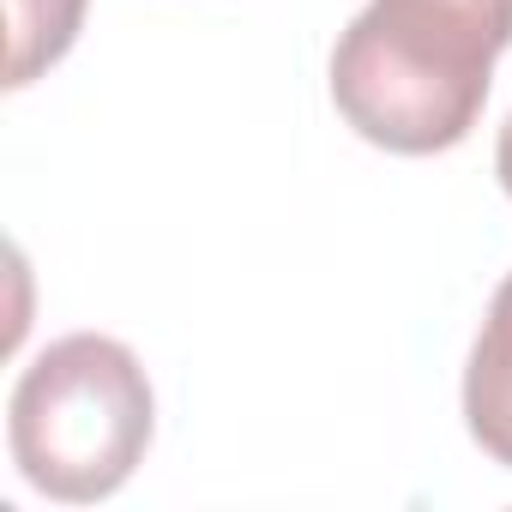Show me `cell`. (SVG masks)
Wrapping results in <instances>:
<instances>
[{"label":"cell","mask_w":512,"mask_h":512,"mask_svg":"<svg viewBox=\"0 0 512 512\" xmlns=\"http://www.w3.org/2000/svg\"><path fill=\"white\" fill-rule=\"evenodd\" d=\"M506 49L512 0H368L332 49V103L368 145L434 157L470 139Z\"/></svg>","instance_id":"obj_1"},{"label":"cell","mask_w":512,"mask_h":512,"mask_svg":"<svg viewBox=\"0 0 512 512\" xmlns=\"http://www.w3.org/2000/svg\"><path fill=\"white\" fill-rule=\"evenodd\" d=\"M151 416L157 410L139 356L103 332H73L49 344L13 386V464L49 500H103L139 470Z\"/></svg>","instance_id":"obj_2"},{"label":"cell","mask_w":512,"mask_h":512,"mask_svg":"<svg viewBox=\"0 0 512 512\" xmlns=\"http://www.w3.org/2000/svg\"><path fill=\"white\" fill-rule=\"evenodd\" d=\"M464 422L476 446L512 470V278L494 290L488 320L476 332V350L464 368Z\"/></svg>","instance_id":"obj_3"},{"label":"cell","mask_w":512,"mask_h":512,"mask_svg":"<svg viewBox=\"0 0 512 512\" xmlns=\"http://www.w3.org/2000/svg\"><path fill=\"white\" fill-rule=\"evenodd\" d=\"M79 25H85V0H7V31H13L7 85L25 91L37 73H49L73 49Z\"/></svg>","instance_id":"obj_4"},{"label":"cell","mask_w":512,"mask_h":512,"mask_svg":"<svg viewBox=\"0 0 512 512\" xmlns=\"http://www.w3.org/2000/svg\"><path fill=\"white\" fill-rule=\"evenodd\" d=\"M494 169H500V187L512 193V115H506V127H500V145H494Z\"/></svg>","instance_id":"obj_5"}]
</instances>
